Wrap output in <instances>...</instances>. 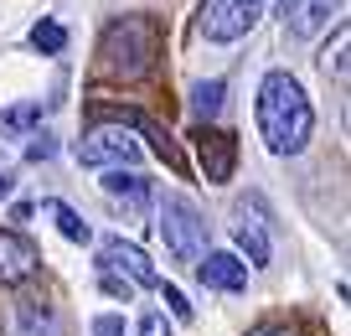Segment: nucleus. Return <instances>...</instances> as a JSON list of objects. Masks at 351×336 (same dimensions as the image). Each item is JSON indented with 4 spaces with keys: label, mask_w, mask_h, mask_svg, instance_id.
<instances>
[{
    "label": "nucleus",
    "mask_w": 351,
    "mask_h": 336,
    "mask_svg": "<svg viewBox=\"0 0 351 336\" xmlns=\"http://www.w3.org/2000/svg\"><path fill=\"white\" fill-rule=\"evenodd\" d=\"M258 135L274 155H300L315 135V109H310V93L300 88L295 73L274 67L263 73L258 83Z\"/></svg>",
    "instance_id": "obj_1"
},
{
    "label": "nucleus",
    "mask_w": 351,
    "mask_h": 336,
    "mask_svg": "<svg viewBox=\"0 0 351 336\" xmlns=\"http://www.w3.org/2000/svg\"><path fill=\"white\" fill-rule=\"evenodd\" d=\"M42 114H47L42 98H36V104H21V109H5V114H0V130H5V135H26Z\"/></svg>",
    "instance_id": "obj_19"
},
{
    "label": "nucleus",
    "mask_w": 351,
    "mask_h": 336,
    "mask_svg": "<svg viewBox=\"0 0 351 336\" xmlns=\"http://www.w3.org/2000/svg\"><path fill=\"white\" fill-rule=\"evenodd\" d=\"M32 47H36V52H47V57H57L67 47V26L52 21V16H42V21L32 26Z\"/></svg>",
    "instance_id": "obj_18"
},
{
    "label": "nucleus",
    "mask_w": 351,
    "mask_h": 336,
    "mask_svg": "<svg viewBox=\"0 0 351 336\" xmlns=\"http://www.w3.org/2000/svg\"><path fill=\"white\" fill-rule=\"evenodd\" d=\"M99 290H104V295H114V300H130V295H134V290H130V284H124V280H119V274H109V269H104V274H99Z\"/></svg>",
    "instance_id": "obj_22"
},
{
    "label": "nucleus",
    "mask_w": 351,
    "mask_h": 336,
    "mask_svg": "<svg viewBox=\"0 0 351 336\" xmlns=\"http://www.w3.org/2000/svg\"><path fill=\"white\" fill-rule=\"evenodd\" d=\"M99 264L109 274H119L130 290H155V284H160L155 264L145 259V249H140V243H130V238H109V243H104V254H99Z\"/></svg>",
    "instance_id": "obj_6"
},
{
    "label": "nucleus",
    "mask_w": 351,
    "mask_h": 336,
    "mask_svg": "<svg viewBox=\"0 0 351 336\" xmlns=\"http://www.w3.org/2000/svg\"><path fill=\"white\" fill-rule=\"evenodd\" d=\"M248 336H305V331H295V326H253Z\"/></svg>",
    "instance_id": "obj_25"
},
{
    "label": "nucleus",
    "mask_w": 351,
    "mask_h": 336,
    "mask_svg": "<svg viewBox=\"0 0 351 336\" xmlns=\"http://www.w3.org/2000/svg\"><path fill=\"white\" fill-rule=\"evenodd\" d=\"M191 140H197V161H202V171H207V181H212V186L232 181V166H238V140H232L228 130H212V124H202Z\"/></svg>",
    "instance_id": "obj_7"
},
{
    "label": "nucleus",
    "mask_w": 351,
    "mask_h": 336,
    "mask_svg": "<svg viewBox=\"0 0 351 336\" xmlns=\"http://www.w3.org/2000/svg\"><path fill=\"white\" fill-rule=\"evenodd\" d=\"M346 47H351V32H346V26H336L330 47L320 52V73H326V78H336V83H346Z\"/></svg>",
    "instance_id": "obj_16"
},
{
    "label": "nucleus",
    "mask_w": 351,
    "mask_h": 336,
    "mask_svg": "<svg viewBox=\"0 0 351 336\" xmlns=\"http://www.w3.org/2000/svg\"><path fill=\"white\" fill-rule=\"evenodd\" d=\"M93 336H124V315H93Z\"/></svg>",
    "instance_id": "obj_23"
},
{
    "label": "nucleus",
    "mask_w": 351,
    "mask_h": 336,
    "mask_svg": "<svg viewBox=\"0 0 351 336\" xmlns=\"http://www.w3.org/2000/svg\"><path fill=\"white\" fill-rule=\"evenodd\" d=\"M263 16V0H202L197 11V36L207 42H238L258 26Z\"/></svg>",
    "instance_id": "obj_5"
},
{
    "label": "nucleus",
    "mask_w": 351,
    "mask_h": 336,
    "mask_svg": "<svg viewBox=\"0 0 351 336\" xmlns=\"http://www.w3.org/2000/svg\"><path fill=\"white\" fill-rule=\"evenodd\" d=\"M140 336H171V321H165L160 311H150V315L140 321Z\"/></svg>",
    "instance_id": "obj_24"
},
{
    "label": "nucleus",
    "mask_w": 351,
    "mask_h": 336,
    "mask_svg": "<svg viewBox=\"0 0 351 336\" xmlns=\"http://www.w3.org/2000/svg\"><path fill=\"white\" fill-rule=\"evenodd\" d=\"M238 249L248 254V269H263V264H269V254H274L269 228H263V223H253L243 207H238Z\"/></svg>",
    "instance_id": "obj_12"
},
{
    "label": "nucleus",
    "mask_w": 351,
    "mask_h": 336,
    "mask_svg": "<svg viewBox=\"0 0 351 336\" xmlns=\"http://www.w3.org/2000/svg\"><path fill=\"white\" fill-rule=\"evenodd\" d=\"M42 269V249H36L26 233L0 228V284H21Z\"/></svg>",
    "instance_id": "obj_8"
},
{
    "label": "nucleus",
    "mask_w": 351,
    "mask_h": 336,
    "mask_svg": "<svg viewBox=\"0 0 351 336\" xmlns=\"http://www.w3.org/2000/svg\"><path fill=\"white\" fill-rule=\"evenodd\" d=\"M222 104H228V83H222V78H202V83H191V114H197L202 124L217 120Z\"/></svg>",
    "instance_id": "obj_14"
},
{
    "label": "nucleus",
    "mask_w": 351,
    "mask_h": 336,
    "mask_svg": "<svg viewBox=\"0 0 351 336\" xmlns=\"http://www.w3.org/2000/svg\"><path fill=\"white\" fill-rule=\"evenodd\" d=\"M47 212H52L57 233H62L67 243H88V238H93V228H88V223H83V217H77L67 202H47Z\"/></svg>",
    "instance_id": "obj_17"
},
{
    "label": "nucleus",
    "mask_w": 351,
    "mask_h": 336,
    "mask_svg": "<svg viewBox=\"0 0 351 336\" xmlns=\"http://www.w3.org/2000/svg\"><path fill=\"white\" fill-rule=\"evenodd\" d=\"M73 155H77V166H99V171H114V166H130L134 171L140 140H134V130L124 120H114V124H93V130L73 145Z\"/></svg>",
    "instance_id": "obj_4"
},
{
    "label": "nucleus",
    "mask_w": 351,
    "mask_h": 336,
    "mask_svg": "<svg viewBox=\"0 0 351 336\" xmlns=\"http://www.w3.org/2000/svg\"><path fill=\"white\" fill-rule=\"evenodd\" d=\"M160 63V21L145 11H130V16H114L99 36V67L109 78H145L150 67Z\"/></svg>",
    "instance_id": "obj_2"
},
{
    "label": "nucleus",
    "mask_w": 351,
    "mask_h": 336,
    "mask_svg": "<svg viewBox=\"0 0 351 336\" xmlns=\"http://www.w3.org/2000/svg\"><path fill=\"white\" fill-rule=\"evenodd\" d=\"M155 290L165 295V305H171V315H176V321H191V315H197V305H191L186 295L176 290V284H165V280H160V284H155Z\"/></svg>",
    "instance_id": "obj_20"
},
{
    "label": "nucleus",
    "mask_w": 351,
    "mask_h": 336,
    "mask_svg": "<svg viewBox=\"0 0 351 336\" xmlns=\"http://www.w3.org/2000/svg\"><path fill=\"white\" fill-rule=\"evenodd\" d=\"M160 238H165V249H171V259H181V264H197L202 254H207V217L197 212V202L191 197H181V192H165L160 197Z\"/></svg>",
    "instance_id": "obj_3"
},
{
    "label": "nucleus",
    "mask_w": 351,
    "mask_h": 336,
    "mask_svg": "<svg viewBox=\"0 0 351 336\" xmlns=\"http://www.w3.org/2000/svg\"><path fill=\"white\" fill-rule=\"evenodd\" d=\"M11 186H16V176H11V171H0V197H11Z\"/></svg>",
    "instance_id": "obj_26"
},
{
    "label": "nucleus",
    "mask_w": 351,
    "mask_h": 336,
    "mask_svg": "<svg viewBox=\"0 0 351 336\" xmlns=\"http://www.w3.org/2000/svg\"><path fill=\"white\" fill-rule=\"evenodd\" d=\"M285 16L295 36H315L330 26V16H341V0H285Z\"/></svg>",
    "instance_id": "obj_10"
},
{
    "label": "nucleus",
    "mask_w": 351,
    "mask_h": 336,
    "mask_svg": "<svg viewBox=\"0 0 351 336\" xmlns=\"http://www.w3.org/2000/svg\"><path fill=\"white\" fill-rule=\"evenodd\" d=\"M197 280L207 284V290H228V295H238V290H248V264L238 259V254H202L197 259Z\"/></svg>",
    "instance_id": "obj_9"
},
{
    "label": "nucleus",
    "mask_w": 351,
    "mask_h": 336,
    "mask_svg": "<svg viewBox=\"0 0 351 336\" xmlns=\"http://www.w3.org/2000/svg\"><path fill=\"white\" fill-rule=\"evenodd\" d=\"M57 155V140L52 135H32V145H26V161H52Z\"/></svg>",
    "instance_id": "obj_21"
},
{
    "label": "nucleus",
    "mask_w": 351,
    "mask_h": 336,
    "mask_svg": "<svg viewBox=\"0 0 351 336\" xmlns=\"http://www.w3.org/2000/svg\"><path fill=\"white\" fill-rule=\"evenodd\" d=\"M11 336H62V326H57V315H52V305H42V300H16V311H11Z\"/></svg>",
    "instance_id": "obj_11"
},
{
    "label": "nucleus",
    "mask_w": 351,
    "mask_h": 336,
    "mask_svg": "<svg viewBox=\"0 0 351 336\" xmlns=\"http://www.w3.org/2000/svg\"><path fill=\"white\" fill-rule=\"evenodd\" d=\"M124 124H130V130H140L145 140H150V150L160 155L165 166H176V171H186V161H181V150H176V140H171V135H160V124H155V120H145V114H130V120H124Z\"/></svg>",
    "instance_id": "obj_15"
},
{
    "label": "nucleus",
    "mask_w": 351,
    "mask_h": 336,
    "mask_svg": "<svg viewBox=\"0 0 351 336\" xmlns=\"http://www.w3.org/2000/svg\"><path fill=\"white\" fill-rule=\"evenodd\" d=\"M99 186H104L109 197H124L130 207H145V202H150V181H145L140 171H130V166H114V171H104Z\"/></svg>",
    "instance_id": "obj_13"
}]
</instances>
